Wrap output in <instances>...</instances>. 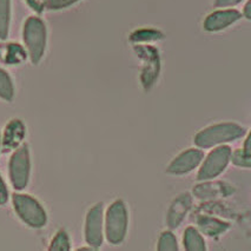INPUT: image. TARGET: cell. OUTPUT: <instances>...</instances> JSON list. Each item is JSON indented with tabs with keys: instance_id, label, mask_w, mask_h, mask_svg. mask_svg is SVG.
I'll use <instances>...</instances> for the list:
<instances>
[{
	"instance_id": "28",
	"label": "cell",
	"mask_w": 251,
	"mask_h": 251,
	"mask_svg": "<svg viewBox=\"0 0 251 251\" xmlns=\"http://www.w3.org/2000/svg\"><path fill=\"white\" fill-rule=\"evenodd\" d=\"M245 136H247V137H245L243 150L245 151V153L249 154V156H251V152H250V135H249V133H247V135H245Z\"/></svg>"
},
{
	"instance_id": "20",
	"label": "cell",
	"mask_w": 251,
	"mask_h": 251,
	"mask_svg": "<svg viewBox=\"0 0 251 251\" xmlns=\"http://www.w3.org/2000/svg\"><path fill=\"white\" fill-rule=\"evenodd\" d=\"M157 249L159 251H177L178 243L176 236L171 230H165L160 233L158 244H157Z\"/></svg>"
},
{
	"instance_id": "4",
	"label": "cell",
	"mask_w": 251,
	"mask_h": 251,
	"mask_svg": "<svg viewBox=\"0 0 251 251\" xmlns=\"http://www.w3.org/2000/svg\"><path fill=\"white\" fill-rule=\"evenodd\" d=\"M129 227V212L124 201L116 200L104 216V232L107 242L113 245L123 243Z\"/></svg>"
},
{
	"instance_id": "18",
	"label": "cell",
	"mask_w": 251,
	"mask_h": 251,
	"mask_svg": "<svg viewBox=\"0 0 251 251\" xmlns=\"http://www.w3.org/2000/svg\"><path fill=\"white\" fill-rule=\"evenodd\" d=\"M11 0H0V39L5 40L10 33Z\"/></svg>"
},
{
	"instance_id": "6",
	"label": "cell",
	"mask_w": 251,
	"mask_h": 251,
	"mask_svg": "<svg viewBox=\"0 0 251 251\" xmlns=\"http://www.w3.org/2000/svg\"><path fill=\"white\" fill-rule=\"evenodd\" d=\"M231 152V148L226 144L215 147L214 150L201 163L202 165L198 170L197 179L203 182V180H211L221 176L229 165Z\"/></svg>"
},
{
	"instance_id": "23",
	"label": "cell",
	"mask_w": 251,
	"mask_h": 251,
	"mask_svg": "<svg viewBox=\"0 0 251 251\" xmlns=\"http://www.w3.org/2000/svg\"><path fill=\"white\" fill-rule=\"evenodd\" d=\"M79 0H46V8L51 11H59L68 8Z\"/></svg>"
},
{
	"instance_id": "27",
	"label": "cell",
	"mask_w": 251,
	"mask_h": 251,
	"mask_svg": "<svg viewBox=\"0 0 251 251\" xmlns=\"http://www.w3.org/2000/svg\"><path fill=\"white\" fill-rule=\"evenodd\" d=\"M242 17H244L247 20L251 19V10H250V0H247V2L244 4L243 10H242Z\"/></svg>"
},
{
	"instance_id": "12",
	"label": "cell",
	"mask_w": 251,
	"mask_h": 251,
	"mask_svg": "<svg viewBox=\"0 0 251 251\" xmlns=\"http://www.w3.org/2000/svg\"><path fill=\"white\" fill-rule=\"evenodd\" d=\"M192 208V197L188 192L179 195L170 204L166 215V223L170 229H177Z\"/></svg>"
},
{
	"instance_id": "24",
	"label": "cell",
	"mask_w": 251,
	"mask_h": 251,
	"mask_svg": "<svg viewBox=\"0 0 251 251\" xmlns=\"http://www.w3.org/2000/svg\"><path fill=\"white\" fill-rule=\"evenodd\" d=\"M243 1L244 0H214V6L217 8H231Z\"/></svg>"
},
{
	"instance_id": "21",
	"label": "cell",
	"mask_w": 251,
	"mask_h": 251,
	"mask_svg": "<svg viewBox=\"0 0 251 251\" xmlns=\"http://www.w3.org/2000/svg\"><path fill=\"white\" fill-rule=\"evenodd\" d=\"M49 249L51 251H69L71 249V243H70L68 232L64 229H60L59 231L55 233Z\"/></svg>"
},
{
	"instance_id": "16",
	"label": "cell",
	"mask_w": 251,
	"mask_h": 251,
	"mask_svg": "<svg viewBox=\"0 0 251 251\" xmlns=\"http://www.w3.org/2000/svg\"><path fill=\"white\" fill-rule=\"evenodd\" d=\"M165 38L164 32L156 27H137L130 33L129 40L135 44H153Z\"/></svg>"
},
{
	"instance_id": "5",
	"label": "cell",
	"mask_w": 251,
	"mask_h": 251,
	"mask_svg": "<svg viewBox=\"0 0 251 251\" xmlns=\"http://www.w3.org/2000/svg\"><path fill=\"white\" fill-rule=\"evenodd\" d=\"M12 202L16 214L28 226L39 229L48 223V214L45 209L34 197L30 195L14 194Z\"/></svg>"
},
{
	"instance_id": "15",
	"label": "cell",
	"mask_w": 251,
	"mask_h": 251,
	"mask_svg": "<svg viewBox=\"0 0 251 251\" xmlns=\"http://www.w3.org/2000/svg\"><path fill=\"white\" fill-rule=\"evenodd\" d=\"M27 52L25 48L16 43H10L5 46H0V59L7 65L17 66L27 59Z\"/></svg>"
},
{
	"instance_id": "10",
	"label": "cell",
	"mask_w": 251,
	"mask_h": 251,
	"mask_svg": "<svg viewBox=\"0 0 251 251\" xmlns=\"http://www.w3.org/2000/svg\"><path fill=\"white\" fill-rule=\"evenodd\" d=\"M242 18V13L236 8H220L209 13L203 20V30L209 33L222 32L235 25Z\"/></svg>"
},
{
	"instance_id": "13",
	"label": "cell",
	"mask_w": 251,
	"mask_h": 251,
	"mask_svg": "<svg viewBox=\"0 0 251 251\" xmlns=\"http://www.w3.org/2000/svg\"><path fill=\"white\" fill-rule=\"evenodd\" d=\"M235 191L231 185L224 182L203 180L194 188V196L201 201H210L218 197H227Z\"/></svg>"
},
{
	"instance_id": "7",
	"label": "cell",
	"mask_w": 251,
	"mask_h": 251,
	"mask_svg": "<svg viewBox=\"0 0 251 251\" xmlns=\"http://www.w3.org/2000/svg\"><path fill=\"white\" fill-rule=\"evenodd\" d=\"M8 171H10L11 183L16 190H23L27 186L31 172L30 150L27 145L23 144L14 150V153L10 159Z\"/></svg>"
},
{
	"instance_id": "9",
	"label": "cell",
	"mask_w": 251,
	"mask_h": 251,
	"mask_svg": "<svg viewBox=\"0 0 251 251\" xmlns=\"http://www.w3.org/2000/svg\"><path fill=\"white\" fill-rule=\"evenodd\" d=\"M203 159L204 151L202 149H186L171 160V163L166 168V172L169 175H174V176H183V175L190 174L191 171H194L201 165Z\"/></svg>"
},
{
	"instance_id": "19",
	"label": "cell",
	"mask_w": 251,
	"mask_h": 251,
	"mask_svg": "<svg viewBox=\"0 0 251 251\" xmlns=\"http://www.w3.org/2000/svg\"><path fill=\"white\" fill-rule=\"evenodd\" d=\"M14 97V85L12 78L5 70L0 69V98L11 101Z\"/></svg>"
},
{
	"instance_id": "1",
	"label": "cell",
	"mask_w": 251,
	"mask_h": 251,
	"mask_svg": "<svg viewBox=\"0 0 251 251\" xmlns=\"http://www.w3.org/2000/svg\"><path fill=\"white\" fill-rule=\"evenodd\" d=\"M247 133V129L238 123L220 122L208 125L198 131L194 137V143L197 148L204 150L235 142L239 138H243Z\"/></svg>"
},
{
	"instance_id": "11",
	"label": "cell",
	"mask_w": 251,
	"mask_h": 251,
	"mask_svg": "<svg viewBox=\"0 0 251 251\" xmlns=\"http://www.w3.org/2000/svg\"><path fill=\"white\" fill-rule=\"evenodd\" d=\"M26 136V126L18 118L11 119L1 135V150L4 152L16 150L22 145Z\"/></svg>"
},
{
	"instance_id": "3",
	"label": "cell",
	"mask_w": 251,
	"mask_h": 251,
	"mask_svg": "<svg viewBox=\"0 0 251 251\" xmlns=\"http://www.w3.org/2000/svg\"><path fill=\"white\" fill-rule=\"evenodd\" d=\"M23 39L28 58L33 65H38L43 59L48 44V30L45 23L39 17L26 19L23 28Z\"/></svg>"
},
{
	"instance_id": "22",
	"label": "cell",
	"mask_w": 251,
	"mask_h": 251,
	"mask_svg": "<svg viewBox=\"0 0 251 251\" xmlns=\"http://www.w3.org/2000/svg\"><path fill=\"white\" fill-rule=\"evenodd\" d=\"M230 162H232V164L238 166V168L249 169L251 166V156L245 153L243 149H236L233 152H231Z\"/></svg>"
},
{
	"instance_id": "26",
	"label": "cell",
	"mask_w": 251,
	"mask_h": 251,
	"mask_svg": "<svg viewBox=\"0 0 251 251\" xmlns=\"http://www.w3.org/2000/svg\"><path fill=\"white\" fill-rule=\"evenodd\" d=\"M8 201V190L4 179L0 176V205H4Z\"/></svg>"
},
{
	"instance_id": "14",
	"label": "cell",
	"mask_w": 251,
	"mask_h": 251,
	"mask_svg": "<svg viewBox=\"0 0 251 251\" xmlns=\"http://www.w3.org/2000/svg\"><path fill=\"white\" fill-rule=\"evenodd\" d=\"M196 223L201 233L208 237H218L230 229V223L212 216H200Z\"/></svg>"
},
{
	"instance_id": "29",
	"label": "cell",
	"mask_w": 251,
	"mask_h": 251,
	"mask_svg": "<svg viewBox=\"0 0 251 251\" xmlns=\"http://www.w3.org/2000/svg\"><path fill=\"white\" fill-rule=\"evenodd\" d=\"M0 149H1V131H0Z\"/></svg>"
},
{
	"instance_id": "8",
	"label": "cell",
	"mask_w": 251,
	"mask_h": 251,
	"mask_svg": "<svg viewBox=\"0 0 251 251\" xmlns=\"http://www.w3.org/2000/svg\"><path fill=\"white\" fill-rule=\"evenodd\" d=\"M85 241L91 248L98 249L104 241V204L97 203L90 208L85 220Z\"/></svg>"
},
{
	"instance_id": "17",
	"label": "cell",
	"mask_w": 251,
	"mask_h": 251,
	"mask_svg": "<svg viewBox=\"0 0 251 251\" xmlns=\"http://www.w3.org/2000/svg\"><path fill=\"white\" fill-rule=\"evenodd\" d=\"M184 249L188 251H205L206 244L203 235L195 226L186 227L183 235Z\"/></svg>"
},
{
	"instance_id": "25",
	"label": "cell",
	"mask_w": 251,
	"mask_h": 251,
	"mask_svg": "<svg viewBox=\"0 0 251 251\" xmlns=\"http://www.w3.org/2000/svg\"><path fill=\"white\" fill-rule=\"evenodd\" d=\"M25 1L36 13H42L46 8V0H25Z\"/></svg>"
},
{
	"instance_id": "2",
	"label": "cell",
	"mask_w": 251,
	"mask_h": 251,
	"mask_svg": "<svg viewBox=\"0 0 251 251\" xmlns=\"http://www.w3.org/2000/svg\"><path fill=\"white\" fill-rule=\"evenodd\" d=\"M133 52L142 63L139 74L141 85L145 92H149L157 84L162 72V58L159 50L152 44H135Z\"/></svg>"
}]
</instances>
